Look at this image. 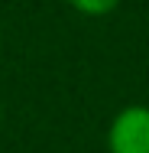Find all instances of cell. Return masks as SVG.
<instances>
[{
  "label": "cell",
  "instance_id": "7a4b0ae2",
  "mask_svg": "<svg viewBox=\"0 0 149 153\" xmlns=\"http://www.w3.org/2000/svg\"><path fill=\"white\" fill-rule=\"evenodd\" d=\"M71 7H78L81 13H91V16H101V13H110L120 0H68Z\"/></svg>",
  "mask_w": 149,
  "mask_h": 153
},
{
  "label": "cell",
  "instance_id": "6da1fadb",
  "mask_svg": "<svg viewBox=\"0 0 149 153\" xmlns=\"http://www.w3.org/2000/svg\"><path fill=\"white\" fill-rule=\"evenodd\" d=\"M110 153H149V108H126L110 124Z\"/></svg>",
  "mask_w": 149,
  "mask_h": 153
}]
</instances>
